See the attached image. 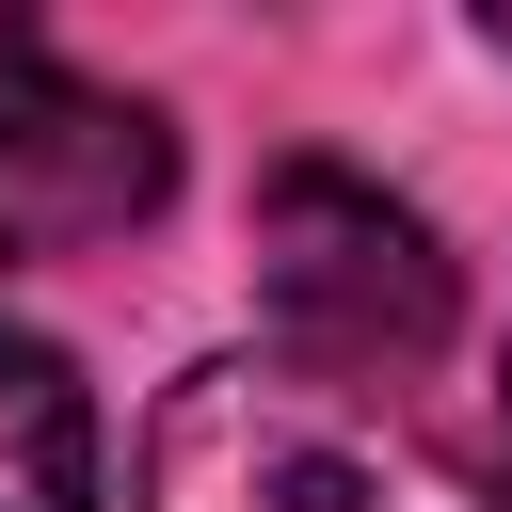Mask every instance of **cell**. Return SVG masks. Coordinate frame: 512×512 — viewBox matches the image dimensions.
Segmentation results:
<instances>
[{"mask_svg": "<svg viewBox=\"0 0 512 512\" xmlns=\"http://www.w3.org/2000/svg\"><path fill=\"white\" fill-rule=\"evenodd\" d=\"M144 512H512L464 464H432L400 416L288 384V368H192L144 416Z\"/></svg>", "mask_w": 512, "mask_h": 512, "instance_id": "cell-1", "label": "cell"}, {"mask_svg": "<svg viewBox=\"0 0 512 512\" xmlns=\"http://www.w3.org/2000/svg\"><path fill=\"white\" fill-rule=\"evenodd\" d=\"M256 320H272V368L288 384H400L448 352V256L432 224L352 176V160H288L256 192Z\"/></svg>", "mask_w": 512, "mask_h": 512, "instance_id": "cell-2", "label": "cell"}, {"mask_svg": "<svg viewBox=\"0 0 512 512\" xmlns=\"http://www.w3.org/2000/svg\"><path fill=\"white\" fill-rule=\"evenodd\" d=\"M176 192V144L144 96L80 80L48 32H0V256H80L128 240Z\"/></svg>", "mask_w": 512, "mask_h": 512, "instance_id": "cell-3", "label": "cell"}, {"mask_svg": "<svg viewBox=\"0 0 512 512\" xmlns=\"http://www.w3.org/2000/svg\"><path fill=\"white\" fill-rule=\"evenodd\" d=\"M0 512H96V400L48 336H0Z\"/></svg>", "mask_w": 512, "mask_h": 512, "instance_id": "cell-4", "label": "cell"}, {"mask_svg": "<svg viewBox=\"0 0 512 512\" xmlns=\"http://www.w3.org/2000/svg\"><path fill=\"white\" fill-rule=\"evenodd\" d=\"M496 432H512V384H496Z\"/></svg>", "mask_w": 512, "mask_h": 512, "instance_id": "cell-5", "label": "cell"}, {"mask_svg": "<svg viewBox=\"0 0 512 512\" xmlns=\"http://www.w3.org/2000/svg\"><path fill=\"white\" fill-rule=\"evenodd\" d=\"M496 48H512V16H496Z\"/></svg>", "mask_w": 512, "mask_h": 512, "instance_id": "cell-6", "label": "cell"}]
</instances>
